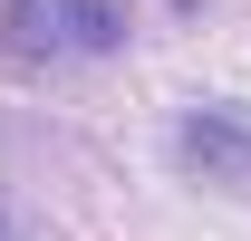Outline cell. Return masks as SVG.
<instances>
[{
	"label": "cell",
	"instance_id": "6da1fadb",
	"mask_svg": "<svg viewBox=\"0 0 251 241\" xmlns=\"http://www.w3.org/2000/svg\"><path fill=\"white\" fill-rule=\"evenodd\" d=\"M0 48L20 68H77L126 48V0H0Z\"/></svg>",
	"mask_w": 251,
	"mask_h": 241
},
{
	"label": "cell",
	"instance_id": "7a4b0ae2",
	"mask_svg": "<svg viewBox=\"0 0 251 241\" xmlns=\"http://www.w3.org/2000/svg\"><path fill=\"white\" fill-rule=\"evenodd\" d=\"M174 164L193 183H222V193H251V106L232 96H203L174 116Z\"/></svg>",
	"mask_w": 251,
	"mask_h": 241
},
{
	"label": "cell",
	"instance_id": "3957f363",
	"mask_svg": "<svg viewBox=\"0 0 251 241\" xmlns=\"http://www.w3.org/2000/svg\"><path fill=\"white\" fill-rule=\"evenodd\" d=\"M0 241H20V222H10V212H0Z\"/></svg>",
	"mask_w": 251,
	"mask_h": 241
}]
</instances>
